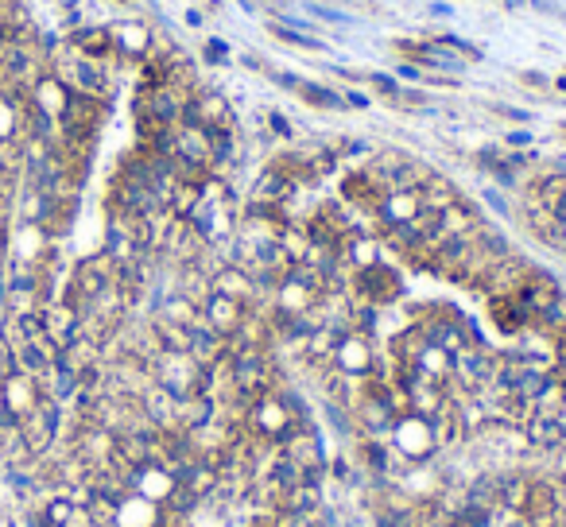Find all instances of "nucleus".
<instances>
[{
	"label": "nucleus",
	"instance_id": "nucleus-1",
	"mask_svg": "<svg viewBox=\"0 0 566 527\" xmlns=\"http://www.w3.org/2000/svg\"><path fill=\"white\" fill-rule=\"evenodd\" d=\"M388 438H392V450L408 458L411 466H426V461L439 454V443H434L431 419H423V415H415V411L400 415Z\"/></svg>",
	"mask_w": 566,
	"mask_h": 527
},
{
	"label": "nucleus",
	"instance_id": "nucleus-2",
	"mask_svg": "<svg viewBox=\"0 0 566 527\" xmlns=\"http://www.w3.org/2000/svg\"><path fill=\"white\" fill-rule=\"evenodd\" d=\"M349 411H354V427H357L365 438H388L392 427H396V419H400V415L388 407L384 392H380L372 380H365V392L357 395Z\"/></svg>",
	"mask_w": 566,
	"mask_h": 527
},
{
	"label": "nucleus",
	"instance_id": "nucleus-3",
	"mask_svg": "<svg viewBox=\"0 0 566 527\" xmlns=\"http://www.w3.org/2000/svg\"><path fill=\"white\" fill-rule=\"evenodd\" d=\"M334 364L338 372H346V376H357V380H369V372H372V364H377V349H372V338H365V333H357V330H346L338 338V346H334Z\"/></svg>",
	"mask_w": 566,
	"mask_h": 527
},
{
	"label": "nucleus",
	"instance_id": "nucleus-4",
	"mask_svg": "<svg viewBox=\"0 0 566 527\" xmlns=\"http://www.w3.org/2000/svg\"><path fill=\"white\" fill-rule=\"evenodd\" d=\"M113 36V59L116 62H144L147 51L155 43V31L144 24V20H121V24H109Z\"/></svg>",
	"mask_w": 566,
	"mask_h": 527
},
{
	"label": "nucleus",
	"instance_id": "nucleus-5",
	"mask_svg": "<svg viewBox=\"0 0 566 527\" xmlns=\"http://www.w3.org/2000/svg\"><path fill=\"white\" fill-rule=\"evenodd\" d=\"M408 51H411V62L423 74H442V78H462L466 74V59L450 47H442V43H434V39L408 43Z\"/></svg>",
	"mask_w": 566,
	"mask_h": 527
},
{
	"label": "nucleus",
	"instance_id": "nucleus-6",
	"mask_svg": "<svg viewBox=\"0 0 566 527\" xmlns=\"http://www.w3.org/2000/svg\"><path fill=\"white\" fill-rule=\"evenodd\" d=\"M287 458L295 461L299 469H311V466H326V446H323V430H318L315 423H299L295 435L287 438V443L280 446Z\"/></svg>",
	"mask_w": 566,
	"mask_h": 527
},
{
	"label": "nucleus",
	"instance_id": "nucleus-7",
	"mask_svg": "<svg viewBox=\"0 0 566 527\" xmlns=\"http://www.w3.org/2000/svg\"><path fill=\"white\" fill-rule=\"evenodd\" d=\"M39 400H43V392H39L36 376L12 372V376H4V380H0V407H8L12 415H20V419L31 415Z\"/></svg>",
	"mask_w": 566,
	"mask_h": 527
},
{
	"label": "nucleus",
	"instance_id": "nucleus-8",
	"mask_svg": "<svg viewBox=\"0 0 566 527\" xmlns=\"http://www.w3.org/2000/svg\"><path fill=\"white\" fill-rule=\"evenodd\" d=\"M210 287H213V291H221V295H229V299H237L241 307L260 310V295H256V287H252V275L244 272V267H237V264H221L218 272H213Z\"/></svg>",
	"mask_w": 566,
	"mask_h": 527
},
{
	"label": "nucleus",
	"instance_id": "nucleus-9",
	"mask_svg": "<svg viewBox=\"0 0 566 527\" xmlns=\"http://www.w3.org/2000/svg\"><path fill=\"white\" fill-rule=\"evenodd\" d=\"M28 101L36 105L39 113H47V116H62V109H67V101H70V85L59 78L55 70H43L39 74V82L28 90Z\"/></svg>",
	"mask_w": 566,
	"mask_h": 527
},
{
	"label": "nucleus",
	"instance_id": "nucleus-10",
	"mask_svg": "<svg viewBox=\"0 0 566 527\" xmlns=\"http://www.w3.org/2000/svg\"><path fill=\"white\" fill-rule=\"evenodd\" d=\"M419 210H423L419 190H388V195L377 202L372 218L380 221V229H388V225H400V221H415Z\"/></svg>",
	"mask_w": 566,
	"mask_h": 527
},
{
	"label": "nucleus",
	"instance_id": "nucleus-11",
	"mask_svg": "<svg viewBox=\"0 0 566 527\" xmlns=\"http://www.w3.org/2000/svg\"><path fill=\"white\" fill-rule=\"evenodd\" d=\"M244 310H249V307H241L237 299H229V295H221V291H210L206 303H202V322L218 330L221 338H229V333L241 326Z\"/></svg>",
	"mask_w": 566,
	"mask_h": 527
},
{
	"label": "nucleus",
	"instance_id": "nucleus-12",
	"mask_svg": "<svg viewBox=\"0 0 566 527\" xmlns=\"http://www.w3.org/2000/svg\"><path fill=\"white\" fill-rule=\"evenodd\" d=\"M67 36V43L78 55L85 59H98V62H109L113 59V36H109V28H101V24H78L74 31H62Z\"/></svg>",
	"mask_w": 566,
	"mask_h": 527
},
{
	"label": "nucleus",
	"instance_id": "nucleus-13",
	"mask_svg": "<svg viewBox=\"0 0 566 527\" xmlns=\"http://www.w3.org/2000/svg\"><path fill=\"white\" fill-rule=\"evenodd\" d=\"M190 105H195V116L202 128H233V105L229 98H221L218 90H198L190 93Z\"/></svg>",
	"mask_w": 566,
	"mask_h": 527
},
{
	"label": "nucleus",
	"instance_id": "nucleus-14",
	"mask_svg": "<svg viewBox=\"0 0 566 527\" xmlns=\"http://www.w3.org/2000/svg\"><path fill=\"white\" fill-rule=\"evenodd\" d=\"M206 136H210V171L213 175H226L229 167L241 164L237 128H206Z\"/></svg>",
	"mask_w": 566,
	"mask_h": 527
},
{
	"label": "nucleus",
	"instance_id": "nucleus-15",
	"mask_svg": "<svg viewBox=\"0 0 566 527\" xmlns=\"http://www.w3.org/2000/svg\"><path fill=\"white\" fill-rule=\"evenodd\" d=\"M113 527H163V508L132 492V497H124L121 504H116Z\"/></svg>",
	"mask_w": 566,
	"mask_h": 527
},
{
	"label": "nucleus",
	"instance_id": "nucleus-16",
	"mask_svg": "<svg viewBox=\"0 0 566 527\" xmlns=\"http://www.w3.org/2000/svg\"><path fill=\"white\" fill-rule=\"evenodd\" d=\"M489 310H493V322L505 333H512V338H520L524 330H531V310L520 303L516 295H497L489 299Z\"/></svg>",
	"mask_w": 566,
	"mask_h": 527
},
{
	"label": "nucleus",
	"instance_id": "nucleus-17",
	"mask_svg": "<svg viewBox=\"0 0 566 527\" xmlns=\"http://www.w3.org/2000/svg\"><path fill=\"white\" fill-rule=\"evenodd\" d=\"M171 489H175V481H171V473L159 466V461H147V466L136 469V485H132L136 497H144L152 504H163L171 497Z\"/></svg>",
	"mask_w": 566,
	"mask_h": 527
},
{
	"label": "nucleus",
	"instance_id": "nucleus-18",
	"mask_svg": "<svg viewBox=\"0 0 566 527\" xmlns=\"http://www.w3.org/2000/svg\"><path fill=\"white\" fill-rule=\"evenodd\" d=\"M190 357H195L198 364H213L221 357V353H226V338H221L218 330L213 326H206V322H202V315H198V322H190Z\"/></svg>",
	"mask_w": 566,
	"mask_h": 527
},
{
	"label": "nucleus",
	"instance_id": "nucleus-19",
	"mask_svg": "<svg viewBox=\"0 0 566 527\" xmlns=\"http://www.w3.org/2000/svg\"><path fill=\"white\" fill-rule=\"evenodd\" d=\"M531 508V477L528 473H500V512L528 515Z\"/></svg>",
	"mask_w": 566,
	"mask_h": 527
},
{
	"label": "nucleus",
	"instance_id": "nucleus-20",
	"mask_svg": "<svg viewBox=\"0 0 566 527\" xmlns=\"http://www.w3.org/2000/svg\"><path fill=\"white\" fill-rule=\"evenodd\" d=\"M175 156L179 159H190V164H198V167L210 171V136H206V128L175 124Z\"/></svg>",
	"mask_w": 566,
	"mask_h": 527
},
{
	"label": "nucleus",
	"instance_id": "nucleus-21",
	"mask_svg": "<svg viewBox=\"0 0 566 527\" xmlns=\"http://www.w3.org/2000/svg\"><path fill=\"white\" fill-rule=\"evenodd\" d=\"M411 369L419 376H426V380H434V384H446V380H450V372H454V353H446L439 346H423L411 357Z\"/></svg>",
	"mask_w": 566,
	"mask_h": 527
},
{
	"label": "nucleus",
	"instance_id": "nucleus-22",
	"mask_svg": "<svg viewBox=\"0 0 566 527\" xmlns=\"http://www.w3.org/2000/svg\"><path fill=\"white\" fill-rule=\"evenodd\" d=\"M482 221H485V213L477 210V206H469L466 198H458L454 206L442 210V229H446V236H469Z\"/></svg>",
	"mask_w": 566,
	"mask_h": 527
},
{
	"label": "nucleus",
	"instance_id": "nucleus-23",
	"mask_svg": "<svg viewBox=\"0 0 566 527\" xmlns=\"http://www.w3.org/2000/svg\"><path fill=\"white\" fill-rule=\"evenodd\" d=\"M466 504L497 512L500 508V473H477L474 481H466Z\"/></svg>",
	"mask_w": 566,
	"mask_h": 527
},
{
	"label": "nucleus",
	"instance_id": "nucleus-24",
	"mask_svg": "<svg viewBox=\"0 0 566 527\" xmlns=\"http://www.w3.org/2000/svg\"><path fill=\"white\" fill-rule=\"evenodd\" d=\"M295 93H299V98H303L307 105H318V109H334V113L349 109L346 98H341L338 90H330V85H323V82H311V78H299Z\"/></svg>",
	"mask_w": 566,
	"mask_h": 527
},
{
	"label": "nucleus",
	"instance_id": "nucleus-25",
	"mask_svg": "<svg viewBox=\"0 0 566 527\" xmlns=\"http://www.w3.org/2000/svg\"><path fill=\"white\" fill-rule=\"evenodd\" d=\"M419 198H423V206H426V210H439V213H442L446 206H454V202L462 198V195L454 190V182H446V179H439V175H431V179H426L423 187H419Z\"/></svg>",
	"mask_w": 566,
	"mask_h": 527
},
{
	"label": "nucleus",
	"instance_id": "nucleus-26",
	"mask_svg": "<svg viewBox=\"0 0 566 527\" xmlns=\"http://www.w3.org/2000/svg\"><path fill=\"white\" fill-rule=\"evenodd\" d=\"M562 326H566V295L559 291L547 307L539 310L536 318H531V330H539V333H551V338H559V330H562Z\"/></svg>",
	"mask_w": 566,
	"mask_h": 527
},
{
	"label": "nucleus",
	"instance_id": "nucleus-27",
	"mask_svg": "<svg viewBox=\"0 0 566 527\" xmlns=\"http://www.w3.org/2000/svg\"><path fill=\"white\" fill-rule=\"evenodd\" d=\"M272 36L280 39V43H291V47H303V51H323V39H315V36H307V31H295V28H287L280 24V20H272Z\"/></svg>",
	"mask_w": 566,
	"mask_h": 527
},
{
	"label": "nucleus",
	"instance_id": "nucleus-28",
	"mask_svg": "<svg viewBox=\"0 0 566 527\" xmlns=\"http://www.w3.org/2000/svg\"><path fill=\"white\" fill-rule=\"evenodd\" d=\"M434 43H442V47H450V51H458L466 62H474V59H482V47H474V43H466L462 36H454V31H439V36H431Z\"/></svg>",
	"mask_w": 566,
	"mask_h": 527
},
{
	"label": "nucleus",
	"instance_id": "nucleus-29",
	"mask_svg": "<svg viewBox=\"0 0 566 527\" xmlns=\"http://www.w3.org/2000/svg\"><path fill=\"white\" fill-rule=\"evenodd\" d=\"M229 43L226 39H206L202 43V62L206 67H229Z\"/></svg>",
	"mask_w": 566,
	"mask_h": 527
},
{
	"label": "nucleus",
	"instance_id": "nucleus-30",
	"mask_svg": "<svg viewBox=\"0 0 566 527\" xmlns=\"http://www.w3.org/2000/svg\"><path fill=\"white\" fill-rule=\"evenodd\" d=\"M458 520H462V527H497V512L477 508V504H466V508L458 512Z\"/></svg>",
	"mask_w": 566,
	"mask_h": 527
},
{
	"label": "nucleus",
	"instance_id": "nucleus-31",
	"mask_svg": "<svg viewBox=\"0 0 566 527\" xmlns=\"http://www.w3.org/2000/svg\"><path fill=\"white\" fill-rule=\"evenodd\" d=\"M369 82L372 85H377V93H384V98H392V101H396L400 98V93H403V85H400V78H396V74H369Z\"/></svg>",
	"mask_w": 566,
	"mask_h": 527
},
{
	"label": "nucleus",
	"instance_id": "nucleus-32",
	"mask_svg": "<svg viewBox=\"0 0 566 527\" xmlns=\"http://www.w3.org/2000/svg\"><path fill=\"white\" fill-rule=\"evenodd\" d=\"M482 198H485V206H489V210H497V213H500V218H508V213H512V202H508L505 195H500L497 187L482 190Z\"/></svg>",
	"mask_w": 566,
	"mask_h": 527
},
{
	"label": "nucleus",
	"instance_id": "nucleus-33",
	"mask_svg": "<svg viewBox=\"0 0 566 527\" xmlns=\"http://www.w3.org/2000/svg\"><path fill=\"white\" fill-rule=\"evenodd\" d=\"M264 121H268V128H272V132H275V136H280V140H291V136H295V124H291V121H287V116H283V113H275V109H272L268 116H264Z\"/></svg>",
	"mask_w": 566,
	"mask_h": 527
},
{
	"label": "nucleus",
	"instance_id": "nucleus-34",
	"mask_svg": "<svg viewBox=\"0 0 566 527\" xmlns=\"http://www.w3.org/2000/svg\"><path fill=\"white\" fill-rule=\"evenodd\" d=\"M341 159H354V156H372V144L369 140H346V144L338 148Z\"/></svg>",
	"mask_w": 566,
	"mask_h": 527
},
{
	"label": "nucleus",
	"instance_id": "nucleus-35",
	"mask_svg": "<svg viewBox=\"0 0 566 527\" xmlns=\"http://www.w3.org/2000/svg\"><path fill=\"white\" fill-rule=\"evenodd\" d=\"M396 78H400V82H423L426 74H423V70H419V67H415V62L408 59V62H400V67H396Z\"/></svg>",
	"mask_w": 566,
	"mask_h": 527
},
{
	"label": "nucleus",
	"instance_id": "nucleus-36",
	"mask_svg": "<svg viewBox=\"0 0 566 527\" xmlns=\"http://www.w3.org/2000/svg\"><path fill=\"white\" fill-rule=\"evenodd\" d=\"M505 144H508V148H520V152H524V148H531V132H524V128H512V132L505 136Z\"/></svg>",
	"mask_w": 566,
	"mask_h": 527
},
{
	"label": "nucleus",
	"instance_id": "nucleus-37",
	"mask_svg": "<svg viewBox=\"0 0 566 527\" xmlns=\"http://www.w3.org/2000/svg\"><path fill=\"white\" fill-rule=\"evenodd\" d=\"M341 98H346L349 109H369V105H372V98H369V93H361V90H349V93H341Z\"/></svg>",
	"mask_w": 566,
	"mask_h": 527
},
{
	"label": "nucleus",
	"instance_id": "nucleus-38",
	"mask_svg": "<svg viewBox=\"0 0 566 527\" xmlns=\"http://www.w3.org/2000/svg\"><path fill=\"white\" fill-rule=\"evenodd\" d=\"M264 74H268L275 85H283V90H295L299 85V74H283V70H264Z\"/></svg>",
	"mask_w": 566,
	"mask_h": 527
},
{
	"label": "nucleus",
	"instance_id": "nucleus-39",
	"mask_svg": "<svg viewBox=\"0 0 566 527\" xmlns=\"http://www.w3.org/2000/svg\"><path fill=\"white\" fill-rule=\"evenodd\" d=\"M311 12L318 20H330V24H349V16L346 12H334V8H311Z\"/></svg>",
	"mask_w": 566,
	"mask_h": 527
},
{
	"label": "nucleus",
	"instance_id": "nucleus-40",
	"mask_svg": "<svg viewBox=\"0 0 566 527\" xmlns=\"http://www.w3.org/2000/svg\"><path fill=\"white\" fill-rule=\"evenodd\" d=\"M500 113H505L508 121H531V113L528 109H516V105H500Z\"/></svg>",
	"mask_w": 566,
	"mask_h": 527
},
{
	"label": "nucleus",
	"instance_id": "nucleus-41",
	"mask_svg": "<svg viewBox=\"0 0 566 527\" xmlns=\"http://www.w3.org/2000/svg\"><path fill=\"white\" fill-rule=\"evenodd\" d=\"M426 12H431V16H446V20H450V16H454V4H446V0H434V4L426 8Z\"/></svg>",
	"mask_w": 566,
	"mask_h": 527
},
{
	"label": "nucleus",
	"instance_id": "nucleus-42",
	"mask_svg": "<svg viewBox=\"0 0 566 527\" xmlns=\"http://www.w3.org/2000/svg\"><path fill=\"white\" fill-rule=\"evenodd\" d=\"M500 527H531V520H528V515H512L508 512V520H497Z\"/></svg>",
	"mask_w": 566,
	"mask_h": 527
},
{
	"label": "nucleus",
	"instance_id": "nucleus-43",
	"mask_svg": "<svg viewBox=\"0 0 566 527\" xmlns=\"http://www.w3.org/2000/svg\"><path fill=\"white\" fill-rule=\"evenodd\" d=\"M187 24H190V28H202V24H206V16H202L198 8H187Z\"/></svg>",
	"mask_w": 566,
	"mask_h": 527
},
{
	"label": "nucleus",
	"instance_id": "nucleus-44",
	"mask_svg": "<svg viewBox=\"0 0 566 527\" xmlns=\"http://www.w3.org/2000/svg\"><path fill=\"white\" fill-rule=\"evenodd\" d=\"M524 82H528V85H539V90L547 85V78H543V74H524Z\"/></svg>",
	"mask_w": 566,
	"mask_h": 527
},
{
	"label": "nucleus",
	"instance_id": "nucleus-45",
	"mask_svg": "<svg viewBox=\"0 0 566 527\" xmlns=\"http://www.w3.org/2000/svg\"><path fill=\"white\" fill-rule=\"evenodd\" d=\"M554 90H559V93H566V74H562L559 82H554Z\"/></svg>",
	"mask_w": 566,
	"mask_h": 527
},
{
	"label": "nucleus",
	"instance_id": "nucleus-46",
	"mask_svg": "<svg viewBox=\"0 0 566 527\" xmlns=\"http://www.w3.org/2000/svg\"><path fill=\"white\" fill-rule=\"evenodd\" d=\"M505 4H508V8H524V0H505Z\"/></svg>",
	"mask_w": 566,
	"mask_h": 527
},
{
	"label": "nucleus",
	"instance_id": "nucleus-47",
	"mask_svg": "<svg viewBox=\"0 0 566 527\" xmlns=\"http://www.w3.org/2000/svg\"><path fill=\"white\" fill-rule=\"evenodd\" d=\"M0 527H16V523H12V520H4V515H0Z\"/></svg>",
	"mask_w": 566,
	"mask_h": 527
},
{
	"label": "nucleus",
	"instance_id": "nucleus-48",
	"mask_svg": "<svg viewBox=\"0 0 566 527\" xmlns=\"http://www.w3.org/2000/svg\"><path fill=\"white\" fill-rule=\"evenodd\" d=\"M121 4H132V0H121Z\"/></svg>",
	"mask_w": 566,
	"mask_h": 527
}]
</instances>
